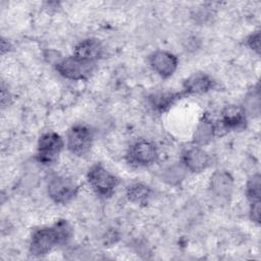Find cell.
<instances>
[{"label":"cell","instance_id":"8992f818","mask_svg":"<svg viewBox=\"0 0 261 261\" xmlns=\"http://www.w3.org/2000/svg\"><path fill=\"white\" fill-rule=\"evenodd\" d=\"M63 148L61 137L53 132L41 136L38 143V160L44 164L53 162Z\"/></svg>","mask_w":261,"mask_h":261},{"label":"cell","instance_id":"6da1fadb","mask_svg":"<svg viewBox=\"0 0 261 261\" xmlns=\"http://www.w3.org/2000/svg\"><path fill=\"white\" fill-rule=\"evenodd\" d=\"M88 181L92 189L102 197L111 196L117 186V178L101 164H95L90 168Z\"/></svg>","mask_w":261,"mask_h":261},{"label":"cell","instance_id":"9c48e42d","mask_svg":"<svg viewBox=\"0 0 261 261\" xmlns=\"http://www.w3.org/2000/svg\"><path fill=\"white\" fill-rule=\"evenodd\" d=\"M211 163L209 154L199 147L188 149L182 154V164L193 172H201L205 170Z\"/></svg>","mask_w":261,"mask_h":261},{"label":"cell","instance_id":"9a60e30c","mask_svg":"<svg viewBox=\"0 0 261 261\" xmlns=\"http://www.w3.org/2000/svg\"><path fill=\"white\" fill-rule=\"evenodd\" d=\"M126 196L133 203L144 205L149 202L152 196V190L143 182H135L127 188Z\"/></svg>","mask_w":261,"mask_h":261},{"label":"cell","instance_id":"7a4b0ae2","mask_svg":"<svg viewBox=\"0 0 261 261\" xmlns=\"http://www.w3.org/2000/svg\"><path fill=\"white\" fill-rule=\"evenodd\" d=\"M61 243L60 236L55 227H43L37 229L31 239L30 252L36 256L49 253L57 244Z\"/></svg>","mask_w":261,"mask_h":261},{"label":"cell","instance_id":"5b68a950","mask_svg":"<svg viewBox=\"0 0 261 261\" xmlns=\"http://www.w3.org/2000/svg\"><path fill=\"white\" fill-rule=\"evenodd\" d=\"M77 186L75 182L64 176H54L48 184V195L55 202L65 204L75 197Z\"/></svg>","mask_w":261,"mask_h":261},{"label":"cell","instance_id":"5bb4252c","mask_svg":"<svg viewBox=\"0 0 261 261\" xmlns=\"http://www.w3.org/2000/svg\"><path fill=\"white\" fill-rule=\"evenodd\" d=\"M216 132L217 128L215 127L212 120L209 119L207 116H204L196 128L194 135V142L198 145H205L212 140Z\"/></svg>","mask_w":261,"mask_h":261},{"label":"cell","instance_id":"ba28073f","mask_svg":"<svg viewBox=\"0 0 261 261\" xmlns=\"http://www.w3.org/2000/svg\"><path fill=\"white\" fill-rule=\"evenodd\" d=\"M151 67L162 77H168L173 74L177 67V58L167 51H156L150 56Z\"/></svg>","mask_w":261,"mask_h":261},{"label":"cell","instance_id":"d6986e66","mask_svg":"<svg viewBox=\"0 0 261 261\" xmlns=\"http://www.w3.org/2000/svg\"><path fill=\"white\" fill-rule=\"evenodd\" d=\"M185 176V172L184 169L180 166L174 165L169 167L165 173H164V178L166 181H168L169 184L175 185L177 182H179Z\"/></svg>","mask_w":261,"mask_h":261},{"label":"cell","instance_id":"e0dca14e","mask_svg":"<svg viewBox=\"0 0 261 261\" xmlns=\"http://www.w3.org/2000/svg\"><path fill=\"white\" fill-rule=\"evenodd\" d=\"M246 194L251 204L260 202V175L258 173L248 180Z\"/></svg>","mask_w":261,"mask_h":261},{"label":"cell","instance_id":"30bf717a","mask_svg":"<svg viewBox=\"0 0 261 261\" xmlns=\"http://www.w3.org/2000/svg\"><path fill=\"white\" fill-rule=\"evenodd\" d=\"M104 48L96 39H86L74 48V56L83 61L94 63L103 56Z\"/></svg>","mask_w":261,"mask_h":261},{"label":"cell","instance_id":"8fae6325","mask_svg":"<svg viewBox=\"0 0 261 261\" xmlns=\"http://www.w3.org/2000/svg\"><path fill=\"white\" fill-rule=\"evenodd\" d=\"M210 189L212 193L222 199L231 196L233 190V178L225 170H216L210 179Z\"/></svg>","mask_w":261,"mask_h":261},{"label":"cell","instance_id":"7c38bea8","mask_svg":"<svg viewBox=\"0 0 261 261\" xmlns=\"http://www.w3.org/2000/svg\"><path fill=\"white\" fill-rule=\"evenodd\" d=\"M220 121L225 129L241 128L246 124V112L240 106L228 105L223 108Z\"/></svg>","mask_w":261,"mask_h":261},{"label":"cell","instance_id":"52a82bcc","mask_svg":"<svg viewBox=\"0 0 261 261\" xmlns=\"http://www.w3.org/2000/svg\"><path fill=\"white\" fill-rule=\"evenodd\" d=\"M157 158L156 147L148 141H139L128 150V161L137 166H147L152 164Z\"/></svg>","mask_w":261,"mask_h":261},{"label":"cell","instance_id":"2e32d148","mask_svg":"<svg viewBox=\"0 0 261 261\" xmlns=\"http://www.w3.org/2000/svg\"><path fill=\"white\" fill-rule=\"evenodd\" d=\"M175 99H177V94L157 93L150 97V104L154 109L159 111H164L174 102Z\"/></svg>","mask_w":261,"mask_h":261},{"label":"cell","instance_id":"3957f363","mask_svg":"<svg viewBox=\"0 0 261 261\" xmlns=\"http://www.w3.org/2000/svg\"><path fill=\"white\" fill-rule=\"evenodd\" d=\"M93 143L92 130L83 124L72 126L67 134V148L68 150L77 156L86 155Z\"/></svg>","mask_w":261,"mask_h":261},{"label":"cell","instance_id":"277c9868","mask_svg":"<svg viewBox=\"0 0 261 261\" xmlns=\"http://www.w3.org/2000/svg\"><path fill=\"white\" fill-rule=\"evenodd\" d=\"M58 72L69 80H85L90 76L94 69V63L83 61L75 56L62 59L56 64Z\"/></svg>","mask_w":261,"mask_h":261},{"label":"cell","instance_id":"ffe728a7","mask_svg":"<svg viewBox=\"0 0 261 261\" xmlns=\"http://www.w3.org/2000/svg\"><path fill=\"white\" fill-rule=\"evenodd\" d=\"M247 45L254 50L256 53H260V34L259 32H255L250 35L247 39Z\"/></svg>","mask_w":261,"mask_h":261},{"label":"cell","instance_id":"4fadbf2b","mask_svg":"<svg viewBox=\"0 0 261 261\" xmlns=\"http://www.w3.org/2000/svg\"><path fill=\"white\" fill-rule=\"evenodd\" d=\"M214 82L205 73H195L191 75L184 84L186 93L203 94L212 89Z\"/></svg>","mask_w":261,"mask_h":261},{"label":"cell","instance_id":"44dd1931","mask_svg":"<svg viewBox=\"0 0 261 261\" xmlns=\"http://www.w3.org/2000/svg\"><path fill=\"white\" fill-rule=\"evenodd\" d=\"M250 216L251 219L257 223L260 221V202L252 203L250 208Z\"/></svg>","mask_w":261,"mask_h":261},{"label":"cell","instance_id":"ac0fdd59","mask_svg":"<svg viewBox=\"0 0 261 261\" xmlns=\"http://www.w3.org/2000/svg\"><path fill=\"white\" fill-rule=\"evenodd\" d=\"M246 111L253 113V114H258L259 109H260V98H259V90L256 89L255 91L251 92L247 98L245 99V107L243 108Z\"/></svg>","mask_w":261,"mask_h":261}]
</instances>
